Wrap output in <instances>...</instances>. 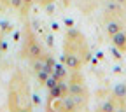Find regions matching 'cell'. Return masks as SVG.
<instances>
[{
    "label": "cell",
    "instance_id": "2",
    "mask_svg": "<svg viewBox=\"0 0 126 112\" xmlns=\"http://www.w3.org/2000/svg\"><path fill=\"white\" fill-rule=\"evenodd\" d=\"M68 95L77 102V107H84L88 103V89L84 84L82 75L79 74V70H75V74L70 79V86H68Z\"/></svg>",
    "mask_w": 126,
    "mask_h": 112
},
{
    "label": "cell",
    "instance_id": "3",
    "mask_svg": "<svg viewBox=\"0 0 126 112\" xmlns=\"http://www.w3.org/2000/svg\"><path fill=\"white\" fill-rule=\"evenodd\" d=\"M25 56L30 60V61H35V60H40L44 58V49L40 42L37 40V37L28 32L26 33V40H25Z\"/></svg>",
    "mask_w": 126,
    "mask_h": 112
},
{
    "label": "cell",
    "instance_id": "8",
    "mask_svg": "<svg viewBox=\"0 0 126 112\" xmlns=\"http://www.w3.org/2000/svg\"><path fill=\"white\" fill-rule=\"evenodd\" d=\"M112 2H116V4H119V5L126 7V0H112Z\"/></svg>",
    "mask_w": 126,
    "mask_h": 112
},
{
    "label": "cell",
    "instance_id": "7",
    "mask_svg": "<svg viewBox=\"0 0 126 112\" xmlns=\"http://www.w3.org/2000/svg\"><path fill=\"white\" fill-rule=\"evenodd\" d=\"M33 2H35V0H23V5H25V7H23V9H25V11H26V9H28V7H30V5H32V4H33Z\"/></svg>",
    "mask_w": 126,
    "mask_h": 112
},
{
    "label": "cell",
    "instance_id": "1",
    "mask_svg": "<svg viewBox=\"0 0 126 112\" xmlns=\"http://www.w3.org/2000/svg\"><path fill=\"white\" fill-rule=\"evenodd\" d=\"M63 54L77 56L82 63H86L89 60V47H88V44H86L81 32L68 30L67 39H65V47H63Z\"/></svg>",
    "mask_w": 126,
    "mask_h": 112
},
{
    "label": "cell",
    "instance_id": "5",
    "mask_svg": "<svg viewBox=\"0 0 126 112\" xmlns=\"http://www.w3.org/2000/svg\"><path fill=\"white\" fill-rule=\"evenodd\" d=\"M114 47L121 53H126V30H121L119 33H116L114 37H110Z\"/></svg>",
    "mask_w": 126,
    "mask_h": 112
},
{
    "label": "cell",
    "instance_id": "9",
    "mask_svg": "<svg viewBox=\"0 0 126 112\" xmlns=\"http://www.w3.org/2000/svg\"><path fill=\"white\" fill-rule=\"evenodd\" d=\"M124 14H126V7H124Z\"/></svg>",
    "mask_w": 126,
    "mask_h": 112
},
{
    "label": "cell",
    "instance_id": "6",
    "mask_svg": "<svg viewBox=\"0 0 126 112\" xmlns=\"http://www.w3.org/2000/svg\"><path fill=\"white\" fill-rule=\"evenodd\" d=\"M9 5L12 7V9H23L25 5H23V0H9Z\"/></svg>",
    "mask_w": 126,
    "mask_h": 112
},
{
    "label": "cell",
    "instance_id": "4",
    "mask_svg": "<svg viewBox=\"0 0 126 112\" xmlns=\"http://www.w3.org/2000/svg\"><path fill=\"white\" fill-rule=\"evenodd\" d=\"M103 28H105V33L109 37H114L116 33H119L121 30H124V23H123V19L119 18L117 14L107 12L105 19H103Z\"/></svg>",
    "mask_w": 126,
    "mask_h": 112
}]
</instances>
